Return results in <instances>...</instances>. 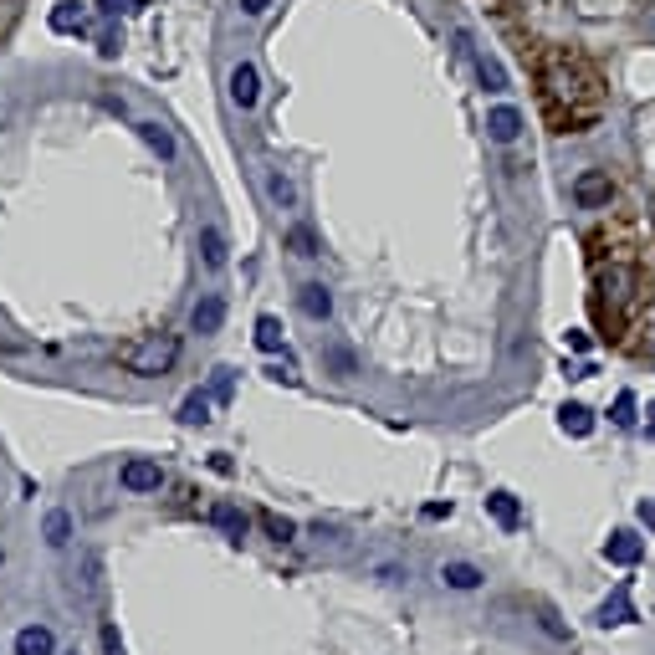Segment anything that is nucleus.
<instances>
[{
    "instance_id": "obj_5",
    "label": "nucleus",
    "mask_w": 655,
    "mask_h": 655,
    "mask_svg": "<svg viewBox=\"0 0 655 655\" xmlns=\"http://www.w3.org/2000/svg\"><path fill=\"white\" fill-rule=\"evenodd\" d=\"M226 87H231V103H236L241 113H251V108L261 103V72H256V62H236Z\"/></svg>"
},
{
    "instance_id": "obj_13",
    "label": "nucleus",
    "mask_w": 655,
    "mask_h": 655,
    "mask_svg": "<svg viewBox=\"0 0 655 655\" xmlns=\"http://www.w3.org/2000/svg\"><path fill=\"white\" fill-rule=\"evenodd\" d=\"M47 26L62 31V36H72V31H87V26H93V11H87L82 0H62V6H52Z\"/></svg>"
},
{
    "instance_id": "obj_23",
    "label": "nucleus",
    "mask_w": 655,
    "mask_h": 655,
    "mask_svg": "<svg viewBox=\"0 0 655 655\" xmlns=\"http://www.w3.org/2000/svg\"><path fill=\"white\" fill-rule=\"evenodd\" d=\"M267 200H272L277 210H292V205H297V185H292V174H282V169H272V174H267Z\"/></svg>"
},
{
    "instance_id": "obj_6",
    "label": "nucleus",
    "mask_w": 655,
    "mask_h": 655,
    "mask_svg": "<svg viewBox=\"0 0 655 655\" xmlns=\"http://www.w3.org/2000/svg\"><path fill=\"white\" fill-rule=\"evenodd\" d=\"M635 620H640V615H635V604H630V584H620L615 594L594 609V625H599V630H620V625H635Z\"/></svg>"
},
{
    "instance_id": "obj_2",
    "label": "nucleus",
    "mask_w": 655,
    "mask_h": 655,
    "mask_svg": "<svg viewBox=\"0 0 655 655\" xmlns=\"http://www.w3.org/2000/svg\"><path fill=\"white\" fill-rule=\"evenodd\" d=\"M635 287H640V272L630 267V261H609V267H599V277H594V318L604 323V328H615L620 323V308L635 297Z\"/></svg>"
},
{
    "instance_id": "obj_31",
    "label": "nucleus",
    "mask_w": 655,
    "mask_h": 655,
    "mask_svg": "<svg viewBox=\"0 0 655 655\" xmlns=\"http://www.w3.org/2000/svg\"><path fill=\"white\" fill-rule=\"evenodd\" d=\"M118 52H123V31H103V41H98V57H103V62H113Z\"/></svg>"
},
{
    "instance_id": "obj_20",
    "label": "nucleus",
    "mask_w": 655,
    "mask_h": 655,
    "mask_svg": "<svg viewBox=\"0 0 655 655\" xmlns=\"http://www.w3.org/2000/svg\"><path fill=\"white\" fill-rule=\"evenodd\" d=\"M487 512L502 522L507 533H512V528H522V507H517V497H512V492H487Z\"/></svg>"
},
{
    "instance_id": "obj_10",
    "label": "nucleus",
    "mask_w": 655,
    "mask_h": 655,
    "mask_svg": "<svg viewBox=\"0 0 655 655\" xmlns=\"http://www.w3.org/2000/svg\"><path fill=\"white\" fill-rule=\"evenodd\" d=\"M16 655H57V630L47 620H31L16 630Z\"/></svg>"
},
{
    "instance_id": "obj_12",
    "label": "nucleus",
    "mask_w": 655,
    "mask_h": 655,
    "mask_svg": "<svg viewBox=\"0 0 655 655\" xmlns=\"http://www.w3.org/2000/svg\"><path fill=\"white\" fill-rule=\"evenodd\" d=\"M441 584L456 589V594H471V589L487 584V574L476 569V563H466V558H451V563H441Z\"/></svg>"
},
{
    "instance_id": "obj_35",
    "label": "nucleus",
    "mask_w": 655,
    "mask_h": 655,
    "mask_svg": "<svg viewBox=\"0 0 655 655\" xmlns=\"http://www.w3.org/2000/svg\"><path fill=\"white\" fill-rule=\"evenodd\" d=\"M241 11H246V16H267L272 0H241Z\"/></svg>"
},
{
    "instance_id": "obj_30",
    "label": "nucleus",
    "mask_w": 655,
    "mask_h": 655,
    "mask_svg": "<svg viewBox=\"0 0 655 655\" xmlns=\"http://www.w3.org/2000/svg\"><path fill=\"white\" fill-rule=\"evenodd\" d=\"M144 6H149V0H98L103 16H139Z\"/></svg>"
},
{
    "instance_id": "obj_14",
    "label": "nucleus",
    "mask_w": 655,
    "mask_h": 655,
    "mask_svg": "<svg viewBox=\"0 0 655 655\" xmlns=\"http://www.w3.org/2000/svg\"><path fill=\"white\" fill-rule=\"evenodd\" d=\"M517 134H522V113L517 108H492L487 113V139L492 144H517Z\"/></svg>"
},
{
    "instance_id": "obj_15",
    "label": "nucleus",
    "mask_w": 655,
    "mask_h": 655,
    "mask_svg": "<svg viewBox=\"0 0 655 655\" xmlns=\"http://www.w3.org/2000/svg\"><path fill=\"white\" fill-rule=\"evenodd\" d=\"M195 246H200V261L210 272H221L226 267V256H231V246H226V236L215 231V226H200V236H195Z\"/></svg>"
},
{
    "instance_id": "obj_21",
    "label": "nucleus",
    "mask_w": 655,
    "mask_h": 655,
    "mask_svg": "<svg viewBox=\"0 0 655 655\" xmlns=\"http://www.w3.org/2000/svg\"><path fill=\"white\" fill-rule=\"evenodd\" d=\"M215 395H210V389H195V395H185V405H180V420L185 425H210L215 415Z\"/></svg>"
},
{
    "instance_id": "obj_9",
    "label": "nucleus",
    "mask_w": 655,
    "mask_h": 655,
    "mask_svg": "<svg viewBox=\"0 0 655 655\" xmlns=\"http://www.w3.org/2000/svg\"><path fill=\"white\" fill-rule=\"evenodd\" d=\"M221 323H226V297L221 292H200V302L190 308V328L200 338H210V333H221Z\"/></svg>"
},
{
    "instance_id": "obj_1",
    "label": "nucleus",
    "mask_w": 655,
    "mask_h": 655,
    "mask_svg": "<svg viewBox=\"0 0 655 655\" xmlns=\"http://www.w3.org/2000/svg\"><path fill=\"white\" fill-rule=\"evenodd\" d=\"M599 98H604L599 77L584 62L563 57V52H553L543 62V108L558 123V134H579V128H589L599 118Z\"/></svg>"
},
{
    "instance_id": "obj_22",
    "label": "nucleus",
    "mask_w": 655,
    "mask_h": 655,
    "mask_svg": "<svg viewBox=\"0 0 655 655\" xmlns=\"http://www.w3.org/2000/svg\"><path fill=\"white\" fill-rule=\"evenodd\" d=\"M476 82H482L487 93H507V72L492 52H476Z\"/></svg>"
},
{
    "instance_id": "obj_36",
    "label": "nucleus",
    "mask_w": 655,
    "mask_h": 655,
    "mask_svg": "<svg viewBox=\"0 0 655 655\" xmlns=\"http://www.w3.org/2000/svg\"><path fill=\"white\" fill-rule=\"evenodd\" d=\"M425 517H430V522H441V517H451V502H430V507H425Z\"/></svg>"
},
{
    "instance_id": "obj_19",
    "label": "nucleus",
    "mask_w": 655,
    "mask_h": 655,
    "mask_svg": "<svg viewBox=\"0 0 655 655\" xmlns=\"http://www.w3.org/2000/svg\"><path fill=\"white\" fill-rule=\"evenodd\" d=\"M256 348H261V354H287L282 318H272V313H261V318H256Z\"/></svg>"
},
{
    "instance_id": "obj_8",
    "label": "nucleus",
    "mask_w": 655,
    "mask_h": 655,
    "mask_svg": "<svg viewBox=\"0 0 655 655\" xmlns=\"http://www.w3.org/2000/svg\"><path fill=\"white\" fill-rule=\"evenodd\" d=\"M604 558L615 563V569H635V563L645 558V538L630 533V528H615V533H609V543H604Z\"/></svg>"
},
{
    "instance_id": "obj_37",
    "label": "nucleus",
    "mask_w": 655,
    "mask_h": 655,
    "mask_svg": "<svg viewBox=\"0 0 655 655\" xmlns=\"http://www.w3.org/2000/svg\"><path fill=\"white\" fill-rule=\"evenodd\" d=\"M0 563H6V548H0Z\"/></svg>"
},
{
    "instance_id": "obj_17",
    "label": "nucleus",
    "mask_w": 655,
    "mask_h": 655,
    "mask_svg": "<svg viewBox=\"0 0 655 655\" xmlns=\"http://www.w3.org/2000/svg\"><path fill=\"white\" fill-rule=\"evenodd\" d=\"M558 430H563V435H579V441H584V435L594 430V410H589V405H579V400L558 405Z\"/></svg>"
},
{
    "instance_id": "obj_4",
    "label": "nucleus",
    "mask_w": 655,
    "mask_h": 655,
    "mask_svg": "<svg viewBox=\"0 0 655 655\" xmlns=\"http://www.w3.org/2000/svg\"><path fill=\"white\" fill-rule=\"evenodd\" d=\"M118 487H123V492H134V497L159 492V487H164V466L149 461V456H128L123 471H118Z\"/></svg>"
},
{
    "instance_id": "obj_26",
    "label": "nucleus",
    "mask_w": 655,
    "mask_h": 655,
    "mask_svg": "<svg viewBox=\"0 0 655 655\" xmlns=\"http://www.w3.org/2000/svg\"><path fill=\"white\" fill-rule=\"evenodd\" d=\"M139 139H144V144H149V149H154L164 164L174 159V134H169L164 123H139Z\"/></svg>"
},
{
    "instance_id": "obj_27",
    "label": "nucleus",
    "mask_w": 655,
    "mask_h": 655,
    "mask_svg": "<svg viewBox=\"0 0 655 655\" xmlns=\"http://www.w3.org/2000/svg\"><path fill=\"white\" fill-rule=\"evenodd\" d=\"M261 528H267L277 543H292V538H297V522L282 517V512H261Z\"/></svg>"
},
{
    "instance_id": "obj_11",
    "label": "nucleus",
    "mask_w": 655,
    "mask_h": 655,
    "mask_svg": "<svg viewBox=\"0 0 655 655\" xmlns=\"http://www.w3.org/2000/svg\"><path fill=\"white\" fill-rule=\"evenodd\" d=\"M297 308H302V318L328 323V318H333V292H328L323 282H302V287H297Z\"/></svg>"
},
{
    "instance_id": "obj_28",
    "label": "nucleus",
    "mask_w": 655,
    "mask_h": 655,
    "mask_svg": "<svg viewBox=\"0 0 655 655\" xmlns=\"http://www.w3.org/2000/svg\"><path fill=\"white\" fill-rule=\"evenodd\" d=\"M609 420H615L620 430H635V395H630V389H625V395H615V410H609Z\"/></svg>"
},
{
    "instance_id": "obj_38",
    "label": "nucleus",
    "mask_w": 655,
    "mask_h": 655,
    "mask_svg": "<svg viewBox=\"0 0 655 655\" xmlns=\"http://www.w3.org/2000/svg\"><path fill=\"white\" fill-rule=\"evenodd\" d=\"M62 655H77V650H62Z\"/></svg>"
},
{
    "instance_id": "obj_18",
    "label": "nucleus",
    "mask_w": 655,
    "mask_h": 655,
    "mask_svg": "<svg viewBox=\"0 0 655 655\" xmlns=\"http://www.w3.org/2000/svg\"><path fill=\"white\" fill-rule=\"evenodd\" d=\"M41 538H47V548H67V543H72V512H67V507H52L47 522H41Z\"/></svg>"
},
{
    "instance_id": "obj_16",
    "label": "nucleus",
    "mask_w": 655,
    "mask_h": 655,
    "mask_svg": "<svg viewBox=\"0 0 655 655\" xmlns=\"http://www.w3.org/2000/svg\"><path fill=\"white\" fill-rule=\"evenodd\" d=\"M210 522H215V528H221L226 538H236V543H241L246 528H251V517H246L236 502H215V507H210Z\"/></svg>"
},
{
    "instance_id": "obj_3",
    "label": "nucleus",
    "mask_w": 655,
    "mask_h": 655,
    "mask_svg": "<svg viewBox=\"0 0 655 655\" xmlns=\"http://www.w3.org/2000/svg\"><path fill=\"white\" fill-rule=\"evenodd\" d=\"M174 359H180V338H174V333H154V338H144L134 354H128V374L159 379V374L174 369Z\"/></svg>"
},
{
    "instance_id": "obj_32",
    "label": "nucleus",
    "mask_w": 655,
    "mask_h": 655,
    "mask_svg": "<svg viewBox=\"0 0 655 655\" xmlns=\"http://www.w3.org/2000/svg\"><path fill=\"white\" fill-rule=\"evenodd\" d=\"M103 655H128V650H123V635H118V625H113V620L103 625Z\"/></svg>"
},
{
    "instance_id": "obj_7",
    "label": "nucleus",
    "mask_w": 655,
    "mask_h": 655,
    "mask_svg": "<svg viewBox=\"0 0 655 655\" xmlns=\"http://www.w3.org/2000/svg\"><path fill=\"white\" fill-rule=\"evenodd\" d=\"M574 200H579L584 210H599V205L615 200V180H609L604 169H584L579 180H574Z\"/></svg>"
},
{
    "instance_id": "obj_33",
    "label": "nucleus",
    "mask_w": 655,
    "mask_h": 655,
    "mask_svg": "<svg viewBox=\"0 0 655 655\" xmlns=\"http://www.w3.org/2000/svg\"><path fill=\"white\" fill-rule=\"evenodd\" d=\"M538 625H543L553 640H569V625H558V615H553V609H543V615H538Z\"/></svg>"
},
{
    "instance_id": "obj_34",
    "label": "nucleus",
    "mask_w": 655,
    "mask_h": 655,
    "mask_svg": "<svg viewBox=\"0 0 655 655\" xmlns=\"http://www.w3.org/2000/svg\"><path fill=\"white\" fill-rule=\"evenodd\" d=\"M635 512H640V522H645V528L655 533V497H640V502H635Z\"/></svg>"
},
{
    "instance_id": "obj_24",
    "label": "nucleus",
    "mask_w": 655,
    "mask_h": 655,
    "mask_svg": "<svg viewBox=\"0 0 655 655\" xmlns=\"http://www.w3.org/2000/svg\"><path fill=\"white\" fill-rule=\"evenodd\" d=\"M323 369H328L333 379H354V374H359L354 348H323Z\"/></svg>"
},
{
    "instance_id": "obj_29",
    "label": "nucleus",
    "mask_w": 655,
    "mask_h": 655,
    "mask_svg": "<svg viewBox=\"0 0 655 655\" xmlns=\"http://www.w3.org/2000/svg\"><path fill=\"white\" fill-rule=\"evenodd\" d=\"M231 379H236V369H226V364L210 374V384H205V389L215 395V405H231Z\"/></svg>"
},
{
    "instance_id": "obj_25",
    "label": "nucleus",
    "mask_w": 655,
    "mask_h": 655,
    "mask_svg": "<svg viewBox=\"0 0 655 655\" xmlns=\"http://www.w3.org/2000/svg\"><path fill=\"white\" fill-rule=\"evenodd\" d=\"M287 251H292V256H302V261H313V256L323 251V241H318V231H313V226H292V231H287Z\"/></svg>"
}]
</instances>
